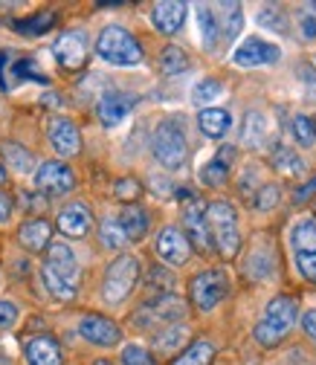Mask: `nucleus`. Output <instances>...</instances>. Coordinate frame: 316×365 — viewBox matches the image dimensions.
Returning <instances> with one entry per match:
<instances>
[{
    "instance_id": "3c124183",
    "label": "nucleus",
    "mask_w": 316,
    "mask_h": 365,
    "mask_svg": "<svg viewBox=\"0 0 316 365\" xmlns=\"http://www.w3.org/2000/svg\"><path fill=\"white\" fill-rule=\"evenodd\" d=\"M41 102L47 105V108H58V105H61V96H58V93H44Z\"/></svg>"
},
{
    "instance_id": "473e14b6",
    "label": "nucleus",
    "mask_w": 316,
    "mask_h": 365,
    "mask_svg": "<svg viewBox=\"0 0 316 365\" xmlns=\"http://www.w3.org/2000/svg\"><path fill=\"white\" fill-rule=\"evenodd\" d=\"M41 276H44V284H47V290H50L56 299L67 302V299H73V296H76V287H73V284H67L64 279H58L53 269L44 267V269H41Z\"/></svg>"
},
{
    "instance_id": "49530a36",
    "label": "nucleus",
    "mask_w": 316,
    "mask_h": 365,
    "mask_svg": "<svg viewBox=\"0 0 316 365\" xmlns=\"http://www.w3.org/2000/svg\"><path fill=\"white\" fill-rule=\"evenodd\" d=\"M302 328H305V334H307L310 339H316V310H307V313L302 316Z\"/></svg>"
},
{
    "instance_id": "4468645a",
    "label": "nucleus",
    "mask_w": 316,
    "mask_h": 365,
    "mask_svg": "<svg viewBox=\"0 0 316 365\" xmlns=\"http://www.w3.org/2000/svg\"><path fill=\"white\" fill-rule=\"evenodd\" d=\"M93 226V215L84 203H67L61 212H58V230L67 235V238H84Z\"/></svg>"
},
{
    "instance_id": "4c0bfd02",
    "label": "nucleus",
    "mask_w": 316,
    "mask_h": 365,
    "mask_svg": "<svg viewBox=\"0 0 316 365\" xmlns=\"http://www.w3.org/2000/svg\"><path fill=\"white\" fill-rule=\"evenodd\" d=\"M113 195H116L119 200L131 203V200H137V197L143 195V186H140V180H133V177H122V180H116Z\"/></svg>"
},
{
    "instance_id": "a18cd8bd",
    "label": "nucleus",
    "mask_w": 316,
    "mask_h": 365,
    "mask_svg": "<svg viewBox=\"0 0 316 365\" xmlns=\"http://www.w3.org/2000/svg\"><path fill=\"white\" fill-rule=\"evenodd\" d=\"M151 284H160V290H163V293H168V290H171V284H174V279L168 276V272H165L163 267H157V269H151Z\"/></svg>"
},
{
    "instance_id": "a19ab883",
    "label": "nucleus",
    "mask_w": 316,
    "mask_h": 365,
    "mask_svg": "<svg viewBox=\"0 0 316 365\" xmlns=\"http://www.w3.org/2000/svg\"><path fill=\"white\" fill-rule=\"evenodd\" d=\"M255 195H258V197H255V209H261V212L273 209V206L279 203V186H273V182H267V186H261Z\"/></svg>"
},
{
    "instance_id": "c85d7f7f",
    "label": "nucleus",
    "mask_w": 316,
    "mask_h": 365,
    "mask_svg": "<svg viewBox=\"0 0 316 365\" xmlns=\"http://www.w3.org/2000/svg\"><path fill=\"white\" fill-rule=\"evenodd\" d=\"M99 238H102V244H105L108 250H122L125 244H131V238H128V232L122 230L119 217H108V220H102V226H99Z\"/></svg>"
},
{
    "instance_id": "9b49d317",
    "label": "nucleus",
    "mask_w": 316,
    "mask_h": 365,
    "mask_svg": "<svg viewBox=\"0 0 316 365\" xmlns=\"http://www.w3.org/2000/svg\"><path fill=\"white\" fill-rule=\"evenodd\" d=\"M233 61L238 67H261V64H276L279 61V47L276 43H267L261 38H247L241 47L235 50Z\"/></svg>"
},
{
    "instance_id": "b1692460",
    "label": "nucleus",
    "mask_w": 316,
    "mask_h": 365,
    "mask_svg": "<svg viewBox=\"0 0 316 365\" xmlns=\"http://www.w3.org/2000/svg\"><path fill=\"white\" fill-rule=\"evenodd\" d=\"M270 163H273L276 171H282V174H287V177L305 174V163L299 160V154H296L293 148H285V145H276V151H273V157H270Z\"/></svg>"
},
{
    "instance_id": "5fc2aeb1",
    "label": "nucleus",
    "mask_w": 316,
    "mask_h": 365,
    "mask_svg": "<svg viewBox=\"0 0 316 365\" xmlns=\"http://www.w3.org/2000/svg\"><path fill=\"white\" fill-rule=\"evenodd\" d=\"M313 128H316V119H313Z\"/></svg>"
},
{
    "instance_id": "1a4fd4ad",
    "label": "nucleus",
    "mask_w": 316,
    "mask_h": 365,
    "mask_svg": "<svg viewBox=\"0 0 316 365\" xmlns=\"http://www.w3.org/2000/svg\"><path fill=\"white\" fill-rule=\"evenodd\" d=\"M183 226L189 232V244H195V250L209 252L212 250V232H209V223H206V203L192 197L186 212H183Z\"/></svg>"
},
{
    "instance_id": "412c9836",
    "label": "nucleus",
    "mask_w": 316,
    "mask_h": 365,
    "mask_svg": "<svg viewBox=\"0 0 316 365\" xmlns=\"http://www.w3.org/2000/svg\"><path fill=\"white\" fill-rule=\"evenodd\" d=\"M198 125H200V130L206 136H212V140H220V136L230 130L233 119H230V113L223 110V108H206V110H200Z\"/></svg>"
},
{
    "instance_id": "c03bdc74",
    "label": "nucleus",
    "mask_w": 316,
    "mask_h": 365,
    "mask_svg": "<svg viewBox=\"0 0 316 365\" xmlns=\"http://www.w3.org/2000/svg\"><path fill=\"white\" fill-rule=\"evenodd\" d=\"M18 322V307L12 302H0V331H6Z\"/></svg>"
},
{
    "instance_id": "864d4df0",
    "label": "nucleus",
    "mask_w": 316,
    "mask_h": 365,
    "mask_svg": "<svg viewBox=\"0 0 316 365\" xmlns=\"http://www.w3.org/2000/svg\"><path fill=\"white\" fill-rule=\"evenodd\" d=\"M96 365H111V362H108V359H99V362H96Z\"/></svg>"
},
{
    "instance_id": "ddd939ff",
    "label": "nucleus",
    "mask_w": 316,
    "mask_h": 365,
    "mask_svg": "<svg viewBox=\"0 0 316 365\" xmlns=\"http://www.w3.org/2000/svg\"><path fill=\"white\" fill-rule=\"evenodd\" d=\"M157 252H160V258H163L165 264L180 267V264L189 261L192 244H189V238H186L183 232L177 230V226H165V230L157 235Z\"/></svg>"
},
{
    "instance_id": "e433bc0d",
    "label": "nucleus",
    "mask_w": 316,
    "mask_h": 365,
    "mask_svg": "<svg viewBox=\"0 0 316 365\" xmlns=\"http://www.w3.org/2000/svg\"><path fill=\"white\" fill-rule=\"evenodd\" d=\"M293 133H296L299 145H305V148H313V145H316V128H313V119H307V116H296V119H293Z\"/></svg>"
},
{
    "instance_id": "de8ad7c7",
    "label": "nucleus",
    "mask_w": 316,
    "mask_h": 365,
    "mask_svg": "<svg viewBox=\"0 0 316 365\" xmlns=\"http://www.w3.org/2000/svg\"><path fill=\"white\" fill-rule=\"evenodd\" d=\"M313 195H316V180L305 182V186L296 192V197H293V200H296V203H305V200H307V197H313Z\"/></svg>"
},
{
    "instance_id": "603ef678",
    "label": "nucleus",
    "mask_w": 316,
    "mask_h": 365,
    "mask_svg": "<svg viewBox=\"0 0 316 365\" xmlns=\"http://www.w3.org/2000/svg\"><path fill=\"white\" fill-rule=\"evenodd\" d=\"M6 180H9V168L6 163H0V186H6Z\"/></svg>"
},
{
    "instance_id": "aec40b11",
    "label": "nucleus",
    "mask_w": 316,
    "mask_h": 365,
    "mask_svg": "<svg viewBox=\"0 0 316 365\" xmlns=\"http://www.w3.org/2000/svg\"><path fill=\"white\" fill-rule=\"evenodd\" d=\"M131 108H133V96H128V93H105L99 99L96 110H99V119L105 125H119L131 113Z\"/></svg>"
},
{
    "instance_id": "7c9ffc66",
    "label": "nucleus",
    "mask_w": 316,
    "mask_h": 365,
    "mask_svg": "<svg viewBox=\"0 0 316 365\" xmlns=\"http://www.w3.org/2000/svg\"><path fill=\"white\" fill-rule=\"evenodd\" d=\"M56 24V12H38V15H29L26 21H15V29L21 35H44L50 32Z\"/></svg>"
},
{
    "instance_id": "5701e85b",
    "label": "nucleus",
    "mask_w": 316,
    "mask_h": 365,
    "mask_svg": "<svg viewBox=\"0 0 316 365\" xmlns=\"http://www.w3.org/2000/svg\"><path fill=\"white\" fill-rule=\"evenodd\" d=\"M264 136H267V119H264L261 113L250 110V113H247V119H244L241 143H244L247 148H258V145H264Z\"/></svg>"
},
{
    "instance_id": "39448f33",
    "label": "nucleus",
    "mask_w": 316,
    "mask_h": 365,
    "mask_svg": "<svg viewBox=\"0 0 316 365\" xmlns=\"http://www.w3.org/2000/svg\"><path fill=\"white\" fill-rule=\"evenodd\" d=\"M154 157L160 165L165 168H180L186 163V154H189V145H186V136L174 122H163L157 130H154Z\"/></svg>"
},
{
    "instance_id": "58836bf2",
    "label": "nucleus",
    "mask_w": 316,
    "mask_h": 365,
    "mask_svg": "<svg viewBox=\"0 0 316 365\" xmlns=\"http://www.w3.org/2000/svg\"><path fill=\"white\" fill-rule=\"evenodd\" d=\"M299 29H302V38L307 41L316 38V4H307L299 9Z\"/></svg>"
},
{
    "instance_id": "c9c22d12",
    "label": "nucleus",
    "mask_w": 316,
    "mask_h": 365,
    "mask_svg": "<svg viewBox=\"0 0 316 365\" xmlns=\"http://www.w3.org/2000/svg\"><path fill=\"white\" fill-rule=\"evenodd\" d=\"M4 154H6V160H9V165L15 168V171H29L32 168V154L26 151V148H21V145H15V143H6L4 145Z\"/></svg>"
},
{
    "instance_id": "72a5a7b5",
    "label": "nucleus",
    "mask_w": 316,
    "mask_h": 365,
    "mask_svg": "<svg viewBox=\"0 0 316 365\" xmlns=\"http://www.w3.org/2000/svg\"><path fill=\"white\" fill-rule=\"evenodd\" d=\"M227 177H230V165H223L220 160L206 163V165H203V171H200V180L206 182V186H212V189L223 186V182H227Z\"/></svg>"
},
{
    "instance_id": "a211bd4d",
    "label": "nucleus",
    "mask_w": 316,
    "mask_h": 365,
    "mask_svg": "<svg viewBox=\"0 0 316 365\" xmlns=\"http://www.w3.org/2000/svg\"><path fill=\"white\" fill-rule=\"evenodd\" d=\"M18 241H21V247L29 250V252H44L47 247H53V244H50V241H53V226H50L47 220L35 217V220H29V223L21 226Z\"/></svg>"
},
{
    "instance_id": "423d86ee",
    "label": "nucleus",
    "mask_w": 316,
    "mask_h": 365,
    "mask_svg": "<svg viewBox=\"0 0 316 365\" xmlns=\"http://www.w3.org/2000/svg\"><path fill=\"white\" fill-rule=\"evenodd\" d=\"M227 290H230V282L220 269H206V272H200V276L192 279V302L203 313L218 307L223 302V296H227Z\"/></svg>"
},
{
    "instance_id": "f257e3e1",
    "label": "nucleus",
    "mask_w": 316,
    "mask_h": 365,
    "mask_svg": "<svg viewBox=\"0 0 316 365\" xmlns=\"http://www.w3.org/2000/svg\"><path fill=\"white\" fill-rule=\"evenodd\" d=\"M296 316H299L296 299H290V296H276L273 302L267 304L264 319L255 325V342L264 345V348L279 345V342L290 334V328L296 325Z\"/></svg>"
},
{
    "instance_id": "79ce46f5",
    "label": "nucleus",
    "mask_w": 316,
    "mask_h": 365,
    "mask_svg": "<svg viewBox=\"0 0 316 365\" xmlns=\"http://www.w3.org/2000/svg\"><path fill=\"white\" fill-rule=\"evenodd\" d=\"M296 264H299V272H302V276H305L307 282L316 284V252H299Z\"/></svg>"
},
{
    "instance_id": "ea45409f",
    "label": "nucleus",
    "mask_w": 316,
    "mask_h": 365,
    "mask_svg": "<svg viewBox=\"0 0 316 365\" xmlns=\"http://www.w3.org/2000/svg\"><path fill=\"white\" fill-rule=\"evenodd\" d=\"M122 362L125 365H154L151 354L143 345H125L122 348Z\"/></svg>"
},
{
    "instance_id": "393cba45",
    "label": "nucleus",
    "mask_w": 316,
    "mask_h": 365,
    "mask_svg": "<svg viewBox=\"0 0 316 365\" xmlns=\"http://www.w3.org/2000/svg\"><path fill=\"white\" fill-rule=\"evenodd\" d=\"M218 21H220V32H223V38L233 41V38L241 32V24H244L241 6H238V4H223V6H218Z\"/></svg>"
},
{
    "instance_id": "c756f323",
    "label": "nucleus",
    "mask_w": 316,
    "mask_h": 365,
    "mask_svg": "<svg viewBox=\"0 0 316 365\" xmlns=\"http://www.w3.org/2000/svg\"><path fill=\"white\" fill-rule=\"evenodd\" d=\"M290 241L299 252H316V217H307V220L296 223Z\"/></svg>"
},
{
    "instance_id": "a878e982",
    "label": "nucleus",
    "mask_w": 316,
    "mask_h": 365,
    "mask_svg": "<svg viewBox=\"0 0 316 365\" xmlns=\"http://www.w3.org/2000/svg\"><path fill=\"white\" fill-rule=\"evenodd\" d=\"M212 356H215V345H212V342L198 339V342H192L183 354H180L171 365H209V362H212Z\"/></svg>"
},
{
    "instance_id": "37998d69",
    "label": "nucleus",
    "mask_w": 316,
    "mask_h": 365,
    "mask_svg": "<svg viewBox=\"0 0 316 365\" xmlns=\"http://www.w3.org/2000/svg\"><path fill=\"white\" fill-rule=\"evenodd\" d=\"M258 24L261 26H270V29H285V18H279V9L276 6H267L261 15H258Z\"/></svg>"
},
{
    "instance_id": "2f4dec72",
    "label": "nucleus",
    "mask_w": 316,
    "mask_h": 365,
    "mask_svg": "<svg viewBox=\"0 0 316 365\" xmlns=\"http://www.w3.org/2000/svg\"><path fill=\"white\" fill-rule=\"evenodd\" d=\"M160 70L165 76H180L189 70V56L180 50V47H165L163 56H160Z\"/></svg>"
},
{
    "instance_id": "09e8293b",
    "label": "nucleus",
    "mask_w": 316,
    "mask_h": 365,
    "mask_svg": "<svg viewBox=\"0 0 316 365\" xmlns=\"http://www.w3.org/2000/svg\"><path fill=\"white\" fill-rule=\"evenodd\" d=\"M12 217V200L6 195H0V223H6Z\"/></svg>"
},
{
    "instance_id": "6e6552de",
    "label": "nucleus",
    "mask_w": 316,
    "mask_h": 365,
    "mask_svg": "<svg viewBox=\"0 0 316 365\" xmlns=\"http://www.w3.org/2000/svg\"><path fill=\"white\" fill-rule=\"evenodd\" d=\"M35 186H38L44 195L58 197V195L73 192L76 177H73V171H70L64 163H44V165L35 171Z\"/></svg>"
},
{
    "instance_id": "cd10ccee",
    "label": "nucleus",
    "mask_w": 316,
    "mask_h": 365,
    "mask_svg": "<svg viewBox=\"0 0 316 365\" xmlns=\"http://www.w3.org/2000/svg\"><path fill=\"white\" fill-rule=\"evenodd\" d=\"M198 24H200V32H203V47L215 50L218 47V32H220L218 12H212V6H198Z\"/></svg>"
},
{
    "instance_id": "bb28decb",
    "label": "nucleus",
    "mask_w": 316,
    "mask_h": 365,
    "mask_svg": "<svg viewBox=\"0 0 316 365\" xmlns=\"http://www.w3.org/2000/svg\"><path fill=\"white\" fill-rule=\"evenodd\" d=\"M186 339H189V328H183V325H168V328H163V331L157 334L154 348H157L160 354H174Z\"/></svg>"
},
{
    "instance_id": "dca6fc26",
    "label": "nucleus",
    "mask_w": 316,
    "mask_h": 365,
    "mask_svg": "<svg viewBox=\"0 0 316 365\" xmlns=\"http://www.w3.org/2000/svg\"><path fill=\"white\" fill-rule=\"evenodd\" d=\"M44 267L53 269L58 279H64L67 284L76 287V282H78V261H76V255H73V250L67 244H53L50 252H47V261H44Z\"/></svg>"
},
{
    "instance_id": "2eb2a0df",
    "label": "nucleus",
    "mask_w": 316,
    "mask_h": 365,
    "mask_svg": "<svg viewBox=\"0 0 316 365\" xmlns=\"http://www.w3.org/2000/svg\"><path fill=\"white\" fill-rule=\"evenodd\" d=\"M50 143L61 157H76L81 151V133L70 119H53L50 122Z\"/></svg>"
},
{
    "instance_id": "0eeeda50",
    "label": "nucleus",
    "mask_w": 316,
    "mask_h": 365,
    "mask_svg": "<svg viewBox=\"0 0 316 365\" xmlns=\"http://www.w3.org/2000/svg\"><path fill=\"white\" fill-rule=\"evenodd\" d=\"M183 313H186V302L183 299H177V296H171V293H163V296H157L154 302H148L146 307H140V313H137V325H171V322H180L183 319Z\"/></svg>"
},
{
    "instance_id": "6ab92c4d",
    "label": "nucleus",
    "mask_w": 316,
    "mask_h": 365,
    "mask_svg": "<svg viewBox=\"0 0 316 365\" xmlns=\"http://www.w3.org/2000/svg\"><path fill=\"white\" fill-rule=\"evenodd\" d=\"M151 18H154V26H157L160 32L174 35L180 26H183V21H186V4H177V0H168V4H157L154 12H151Z\"/></svg>"
},
{
    "instance_id": "8fccbe9b",
    "label": "nucleus",
    "mask_w": 316,
    "mask_h": 365,
    "mask_svg": "<svg viewBox=\"0 0 316 365\" xmlns=\"http://www.w3.org/2000/svg\"><path fill=\"white\" fill-rule=\"evenodd\" d=\"M21 203H24V206H29V209H41V206H44V200H38V197H35L32 192H24Z\"/></svg>"
},
{
    "instance_id": "f704fd0d",
    "label": "nucleus",
    "mask_w": 316,
    "mask_h": 365,
    "mask_svg": "<svg viewBox=\"0 0 316 365\" xmlns=\"http://www.w3.org/2000/svg\"><path fill=\"white\" fill-rule=\"evenodd\" d=\"M220 81L218 78H203V81H198L195 84V90H192V99H195V105H206V102H215L218 96H220Z\"/></svg>"
},
{
    "instance_id": "20e7f679",
    "label": "nucleus",
    "mask_w": 316,
    "mask_h": 365,
    "mask_svg": "<svg viewBox=\"0 0 316 365\" xmlns=\"http://www.w3.org/2000/svg\"><path fill=\"white\" fill-rule=\"evenodd\" d=\"M137 279H140V261L133 255H119L111 261L108 272H105V284H102V293L111 304H119L131 296V290L137 287Z\"/></svg>"
},
{
    "instance_id": "f03ea898",
    "label": "nucleus",
    "mask_w": 316,
    "mask_h": 365,
    "mask_svg": "<svg viewBox=\"0 0 316 365\" xmlns=\"http://www.w3.org/2000/svg\"><path fill=\"white\" fill-rule=\"evenodd\" d=\"M206 223H209V232L212 241L218 247V252L223 258H235L241 250V232H238V215L230 203H209L206 206Z\"/></svg>"
},
{
    "instance_id": "f8f14e48",
    "label": "nucleus",
    "mask_w": 316,
    "mask_h": 365,
    "mask_svg": "<svg viewBox=\"0 0 316 365\" xmlns=\"http://www.w3.org/2000/svg\"><path fill=\"white\" fill-rule=\"evenodd\" d=\"M78 334H81L87 342L99 345V348H111V345H116V342L122 339L119 325H116V322H111V319H105V316H96V313L81 319Z\"/></svg>"
},
{
    "instance_id": "9d476101",
    "label": "nucleus",
    "mask_w": 316,
    "mask_h": 365,
    "mask_svg": "<svg viewBox=\"0 0 316 365\" xmlns=\"http://www.w3.org/2000/svg\"><path fill=\"white\" fill-rule=\"evenodd\" d=\"M53 56L64 70H78L87 58V43L81 32H61L53 43Z\"/></svg>"
},
{
    "instance_id": "4be33fe9",
    "label": "nucleus",
    "mask_w": 316,
    "mask_h": 365,
    "mask_svg": "<svg viewBox=\"0 0 316 365\" xmlns=\"http://www.w3.org/2000/svg\"><path fill=\"white\" fill-rule=\"evenodd\" d=\"M119 223H122V230L128 232L131 241H140V238L148 232V212L140 209V206H128V209L119 215Z\"/></svg>"
},
{
    "instance_id": "7ed1b4c3",
    "label": "nucleus",
    "mask_w": 316,
    "mask_h": 365,
    "mask_svg": "<svg viewBox=\"0 0 316 365\" xmlns=\"http://www.w3.org/2000/svg\"><path fill=\"white\" fill-rule=\"evenodd\" d=\"M96 53H99L108 64H116V67H133V64L143 61L140 41L133 38L128 29H122V26H108V29L99 35Z\"/></svg>"
},
{
    "instance_id": "f3484780",
    "label": "nucleus",
    "mask_w": 316,
    "mask_h": 365,
    "mask_svg": "<svg viewBox=\"0 0 316 365\" xmlns=\"http://www.w3.org/2000/svg\"><path fill=\"white\" fill-rule=\"evenodd\" d=\"M26 359L29 365H61V348L53 336L38 334L26 339Z\"/></svg>"
}]
</instances>
